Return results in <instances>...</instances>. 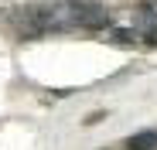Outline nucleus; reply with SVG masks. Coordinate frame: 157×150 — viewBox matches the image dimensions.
Returning <instances> with one entry per match:
<instances>
[{
    "label": "nucleus",
    "mask_w": 157,
    "mask_h": 150,
    "mask_svg": "<svg viewBox=\"0 0 157 150\" xmlns=\"http://www.w3.org/2000/svg\"><path fill=\"white\" fill-rule=\"evenodd\" d=\"M126 147H130V150H157V130H144V133H137V137H130Z\"/></svg>",
    "instance_id": "obj_1"
},
{
    "label": "nucleus",
    "mask_w": 157,
    "mask_h": 150,
    "mask_svg": "<svg viewBox=\"0 0 157 150\" xmlns=\"http://www.w3.org/2000/svg\"><path fill=\"white\" fill-rule=\"evenodd\" d=\"M109 41L113 44H137V31L133 28H109Z\"/></svg>",
    "instance_id": "obj_2"
}]
</instances>
